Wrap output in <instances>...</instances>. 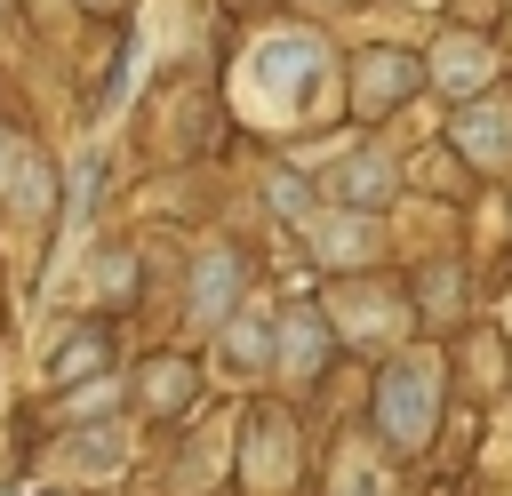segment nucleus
Here are the masks:
<instances>
[{"mask_svg": "<svg viewBox=\"0 0 512 496\" xmlns=\"http://www.w3.org/2000/svg\"><path fill=\"white\" fill-rule=\"evenodd\" d=\"M88 8H120V0H88Z\"/></svg>", "mask_w": 512, "mask_h": 496, "instance_id": "obj_11", "label": "nucleus"}, {"mask_svg": "<svg viewBox=\"0 0 512 496\" xmlns=\"http://www.w3.org/2000/svg\"><path fill=\"white\" fill-rule=\"evenodd\" d=\"M232 296H240V256H232V248H208L200 272H192V312H200V320H224Z\"/></svg>", "mask_w": 512, "mask_h": 496, "instance_id": "obj_3", "label": "nucleus"}, {"mask_svg": "<svg viewBox=\"0 0 512 496\" xmlns=\"http://www.w3.org/2000/svg\"><path fill=\"white\" fill-rule=\"evenodd\" d=\"M328 184H336L344 200H352V192H360V200H376L392 176H384V160H376V152H352V160H336V168H328Z\"/></svg>", "mask_w": 512, "mask_h": 496, "instance_id": "obj_7", "label": "nucleus"}, {"mask_svg": "<svg viewBox=\"0 0 512 496\" xmlns=\"http://www.w3.org/2000/svg\"><path fill=\"white\" fill-rule=\"evenodd\" d=\"M312 248L320 256H376V224L368 216H312Z\"/></svg>", "mask_w": 512, "mask_h": 496, "instance_id": "obj_6", "label": "nucleus"}, {"mask_svg": "<svg viewBox=\"0 0 512 496\" xmlns=\"http://www.w3.org/2000/svg\"><path fill=\"white\" fill-rule=\"evenodd\" d=\"M320 360H328V328L312 304H296L280 320V368H296V384H304V376H320Z\"/></svg>", "mask_w": 512, "mask_h": 496, "instance_id": "obj_4", "label": "nucleus"}, {"mask_svg": "<svg viewBox=\"0 0 512 496\" xmlns=\"http://www.w3.org/2000/svg\"><path fill=\"white\" fill-rule=\"evenodd\" d=\"M104 360H112V336H104V328H80V336H64L56 376H88V368H104Z\"/></svg>", "mask_w": 512, "mask_h": 496, "instance_id": "obj_8", "label": "nucleus"}, {"mask_svg": "<svg viewBox=\"0 0 512 496\" xmlns=\"http://www.w3.org/2000/svg\"><path fill=\"white\" fill-rule=\"evenodd\" d=\"M224 352H232V368H264V328L256 320H232L224 328Z\"/></svg>", "mask_w": 512, "mask_h": 496, "instance_id": "obj_9", "label": "nucleus"}, {"mask_svg": "<svg viewBox=\"0 0 512 496\" xmlns=\"http://www.w3.org/2000/svg\"><path fill=\"white\" fill-rule=\"evenodd\" d=\"M376 424H384L392 448H424L432 440V424H440V368L424 352L384 360V376H376Z\"/></svg>", "mask_w": 512, "mask_h": 496, "instance_id": "obj_1", "label": "nucleus"}, {"mask_svg": "<svg viewBox=\"0 0 512 496\" xmlns=\"http://www.w3.org/2000/svg\"><path fill=\"white\" fill-rule=\"evenodd\" d=\"M456 144H464L472 160L504 168V160H512V112H504V104H464V112H456Z\"/></svg>", "mask_w": 512, "mask_h": 496, "instance_id": "obj_2", "label": "nucleus"}, {"mask_svg": "<svg viewBox=\"0 0 512 496\" xmlns=\"http://www.w3.org/2000/svg\"><path fill=\"white\" fill-rule=\"evenodd\" d=\"M352 72H360V104H368V112H384V104L416 80V56H384V48H368Z\"/></svg>", "mask_w": 512, "mask_h": 496, "instance_id": "obj_5", "label": "nucleus"}, {"mask_svg": "<svg viewBox=\"0 0 512 496\" xmlns=\"http://www.w3.org/2000/svg\"><path fill=\"white\" fill-rule=\"evenodd\" d=\"M144 400H152V408H176V400H184V376H176V368H168V376L152 368V376H144Z\"/></svg>", "mask_w": 512, "mask_h": 496, "instance_id": "obj_10", "label": "nucleus"}]
</instances>
